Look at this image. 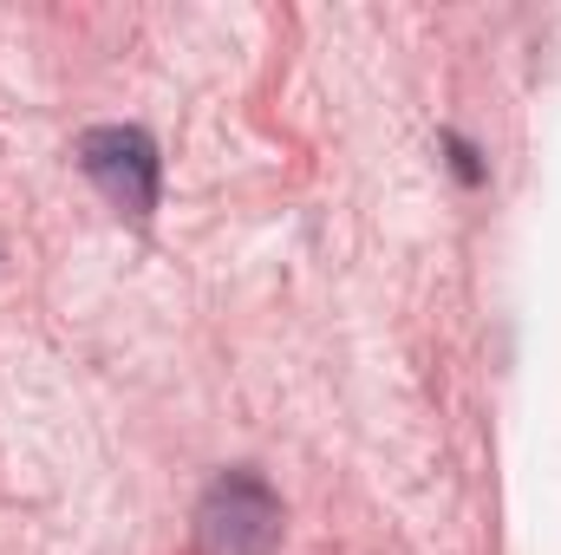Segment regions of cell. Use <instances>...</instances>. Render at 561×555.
<instances>
[{"label": "cell", "instance_id": "6da1fadb", "mask_svg": "<svg viewBox=\"0 0 561 555\" xmlns=\"http://www.w3.org/2000/svg\"><path fill=\"white\" fill-rule=\"evenodd\" d=\"M280 497L255 471H222L196 503V555H275L280 550Z\"/></svg>", "mask_w": 561, "mask_h": 555}, {"label": "cell", "instance_id": "7a4b0ae2", "mask_svg": "<svg viewBox=\"0 0 561 555\" xmlns=\"http://www.w3.org/2000/svg\"><path fill=\"white\" fill-rule=\"evenodd\" d=\"M79 170L105 190V203H118L125 216H150L157 209V177H163V163H157V144L150 132L138 125H92L85 138H79Z\"/></svg>", "mask_w": 561, "mask_h": 555}, {"label": "cell", "instance_id": "3957f363", "mask_svg": "<svg viewBox=\"0 0 561 555\" xmlns=\"http://www.w3.org/2000/svg\"><path fill=\"white\" fill-rule=\"evenodd\" d=\"M444 150H450V163H457V177H463V183H483V163H477V150H470V144L444 138Z\"/></svg>", "mask_w": 561, "mask_h": 555}]
</instances>
